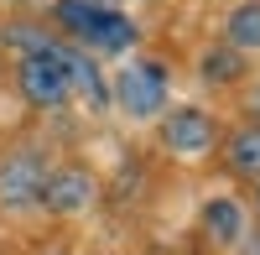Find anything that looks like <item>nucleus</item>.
<instances>
[{
	"label": "nucleus",
	"instance_id": "obj_1",
	"mask_svg": "<svg viewBox=\"0 0 260 255\" xmlns=\"http://www.w3.org/2000/svg\"><path fill=\"white\" fill-rule=\"evenodd\" d=\"M42 16L62 42H73L94 57L136 52V42H141V21L120 6H99V0H52Z\"/></svg>",
	"mask_w": 260,
	"mask_h": 255
},
{
	"label": "nucleus",
	"instance_id": "obj_2",
	"mask_svg": "<svg viewBox=\"0 0 260 255\" xmlns=\"http://www.w3.org/2000/svg\"><path fill=\"white\" fill-rule=\"evenodd\" d=\"M110 104L125 120H156L167 104H172V68L161 57H146V52H130L120 62V73L110 78Z\"/></svg>",
	"mask_w": 260,
	"mask_h": 255
},
{
	"label": "nucleus",
	"instance_id": "obj_3",
	"mask_svg": "<svg viewBox=\"0 0 260 255\" xmlns=\"http://www.w3.org/2000/svg\"><path fill=\"white\" fill-rule=\"evenodd\" d=\"M52 156L42 141H16L0 156V214L6 219H26L42 214V187H47Z\"/></svg>",
	"mask_w": 260,
	"mask_h": 255
},
{
	"label": "nucleus",
	"instance_id": "obj_4",
	"mask_svg": "<svg viewBox=\"0 0 260 255\" xmlns=\"http://www.w3.org/2000/svg\"><path fill=\"white\" fill-rule=\"evenodd\" d=\"M11 83H16V99L37 115H62L73 104V89H68V73L57 62V42H47L42 52H26V57H11Z\"/></svg>",
	"mask_w": 260,
	"mask_h": 255
},
{
	"label": "nucleus",
	"instance_id": "obj_5",
	"mask_svg": "<svg viewBox=\"0 0 260 255\" xmlns=\"http://www.w3.org/2000/svg\"><path fill=\"white\" fill-rule=\"evenodd\" d=\"M156 136H161V151L182 156V162H203V156L219 151L224 125H219L213 110H203V104H167L156 115Z\"/></svg>",
	"mask_w": 260,
	"mask_h": 255
},
{
	"label": "nucleus",
	"instance_id": "obj_6",
	"mask_svg": "<svg viewBox=\"0 0 260 255\" xmlns=\"http://www.w3.org/2000/svg\"><path fill=\"white\" fill-rule=\"evenodd\" d=\"M99 198V182L89 167H78V162H62L47 172V187H42V214H52V219H78V214H89Z\"/></svg>",
	"mask_w": 260,
	"mask_h": 255
},
{
	"label": "nucleus",
	"instance_id": "obj_7",
	"mask_svg": "<svg viewBox=\"0 0 260 255\" xmlns=\"http://www.w3.org/2000/svg\"><path fill=\"white\" fill-rule=\"evenodd\" d=\"M57 62H62V73H68L73 104H83V110H94V115L110 110V78H104L94 52H83V47H73V42L57 37Z\"/></svg>",
	"mask_w": 260,
	"mask_h": 255
},
{
	"label": "nucleus",
	"instance_id": "obj_8",
	"mask_svg": "<svg viewBox=\"0 0 260 255\" xmlns=\"http://www.w3.org/2000/svg\"><path fill=\"white\" fill-rule=\"evenodd\" d=\"M219 162L234 182H260V120H240L219 136Z\"/></svg>",
	"mask_w": 260,
	"mask_h": 255
},
{
	"label": "nucleus",
	"instance_id": "obj_9",
	"mask_svg": "<svg viewBox=\"0 0 260 255\" xmlns=\"http://www.w3.org/2000/svg\"><path fill=\"white\" fill-rule=\"evenodd\" d=\"M250 73V57L234 52L229 42H208V47L198 52V78L208 83V89H240Z\"/></svg>",
	"mask_w": 260,
	"mask_h": 255
},
{
	"label": "nucleus",
	"instance_id": "obj_10",
	"mask_svg": "<svg viewBox=\"0 0 260 255\" xmlns=\"http://www.w3.org/2000/svg\"><path fill=\"white\" fill-rule=\"evenodd\" d=\"M245 229H250V219H245V203H240V198H208V203H203V235L219 245V250L240 245Z\"/></svg>",
	"mask_w": 260,
	"mask_h": 255
},
{
	"label": "nucleus",
	"instance_id": "obj_11",
	"mask_svg": "<svg viewBox=\"0 0 260 255\" xmlns=\"http://www.w3.org/2000/svg\"><path fill=\"white\" fill-rule=\"evenodd\" d=\"M47 42H57V31L47 26V16H11L6 26H0V52H11V57L42 52Z\"/></svg>",
	"mask_w": 260,
	"mask_h": 255
},
{
	"label": "nucleus",
	"instance_id": "obj_12",
	"mask_svg": "<svg viewBox=\"0 0 260 255\" xmlns=\"http://www.w3.org/2000/svg\"><path fill=\"white\" fill-rule=\"evenodd\" d=\"M224 42L245 57L260 52V0H234L224 11Z\"/></svg>",
	"mask_w": 260,
	"mask_h": 255
},
{
	"label": "nucleus",
	"instance_id": "obj_13",
	"mask_svg": "<svg viewBox=\"0 0 260 255\" xmlns=\"http://www.w3.org/2000/svg\"><path fill=\"white\" fill-rule=\"evenodd\" d=\"M250 115L260 120V83H255V94H250Z\"/></svg>",
	"mask_w": 260,
	"mask_h": 255
},
{
	"label": "nucleus",
	"instance_id": "obj_14",
	"mask_svg": "<svg viewBox=\"0 0 260 255\" xmlns=\"http://www.w3.org/2000/svg\"><path fill=\"white\" fill-rule=\"evenodd\" d=\"M255 214H260V182H255Z\"/></svg>",
	"mask_w": 260,
	"mask_h": 255
},
{
	"label": "nucleus",
	"instance_id": "obj_15",
	"mask_svg": "<svg viewBox=\"0 0 260 255\" xmlns=\"http://www.w3.org/2000/svg\"><path fill=\"white\" fill-rule=\"evenodd\" d=\"M99 6H120V0H99Z\"/></svg>",
	"mask_w": 260,
	"mask_h": 255
}]
</instances>
